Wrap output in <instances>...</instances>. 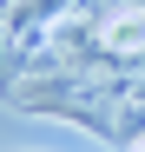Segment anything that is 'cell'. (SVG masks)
<instances>
[{"label":"cell","mask_w":145,"mask_h":152,"mask_svg":"<svg viewBox=\"0 0 145 152\" xmlns=\"http://www.w3.org/2000/svg\"><path fill=\"white\" fill-rule=\"evenodd\" d=\"M132 152H145V139H132Z\"/></svg>","instance_id":"cell-1"}]
</instances>
